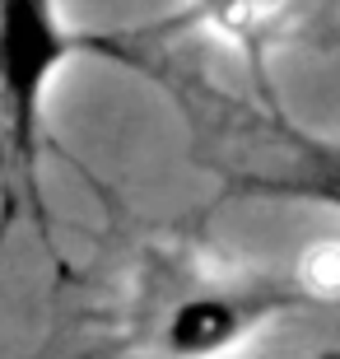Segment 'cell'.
Listing matches in <instances>:
<instances>
[{
    "mask_svg": "<svg viewBox=\"0 0 340 359\" xmlns=\"http://www.w3.org/2000/svg\"><path fill=\"white\" fill-rule=\"evenodd\" d=\"M75 56L144 66V47L135 33L75 28L61 14V0H0V135L28 196H38L47 93Z\"/></svg>",
    "mask_w": 340,
    "mask_h": 359,
    "instance_id": "6da1fadb",
    "label": "cell"
},
{
    "mask_svg": "<svg viewBox=\"0 0 340 359\" xmlns=\"http://www.w3.org/2000/svg\"><path fill=\"white\" fill-rule=\"evenodd\" d=\"M280 304H289V299L271 290L186 294L182 304H172V313L158 327V350H163V359H219L224 350L247 341L266 313H275Z\"/></svg>",
    "mask_w": 340,
    "mask_h": 359,
    "instance_id": "7a4b0ae2",
    "label": "cell"
},
{
    "mask_svg": "<svg viewBox=\"0 0 340 359\" xmlns=\"http://www.w3.org/2000/svg\"><path fill=\"white\" fill-rule=\"evenodd\" d=\"M303 359H340V346L336 350H317V355H303Z\"/></svg>",
    "mask_w": 340,
    "mask_h": 359,
    "instance_id": "5b68a950",
    "label": "cell"
},
{
    "mask_svg": "<svg viewBox=\"0 0 340 359\" xmlns=\"http://www.w3.org/2000/svg\"><path fill=\"white\" fill-rule=\"evenodd\" d=\"M280 140L289 149V163L275 173H247L238 177V191L252 196H285V201H308L322 210L340 215V145L317 140L308 131L280 126Z\"/></svg>",
    "mask_w": 340,
    "mask_h": 359,
    "instance_id": "277c9868",
    "label": "cell"
},
{
    "mask_svg": "<svg viewBox=\"0 0 340 359\" xmlns=\"http://www.w3.org/2000/svg\"><path fill=\"white\" fill-rule=\"evenodd\" d=\"M294 0H186L182 10L158 19L154 28L135 33L140 42H163V38H219L247 56V66L261 80L266 52H271L280 24L289 19Z\"/></svg>",
    "mask_w": 340,
    "mask_h": 359,
    "instance_id": "3957f363",
    "label": "cell"
}]
</instances>
